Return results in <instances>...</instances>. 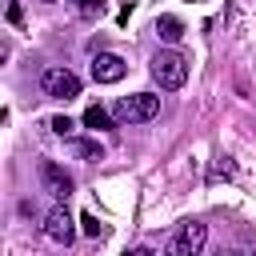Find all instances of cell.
<instances>
[{"mask_svg": "<svg viewBox=\"0 0 256 256\" xmlns=\"http://www.w3.org/2000/svg\"><path fill=\"white\" fill-rule=\"evenodd\" d=\"M152 80L160 84V88H184V80H188V60L180 56V52H156L152 56Z\"/></svg>", "mask_w": 256, "mask_h": 256, "instance_id": "6da1fadb", "label": "cell"}, {"mask_svg": "<svg viewBox=\"0 0 256 256\" xmlns=\"http://www.w3.org/2000/svg\"><path fill=\"white\" fill-rule=\"evenodd\" d=\"M156 112H160V96H152V92L120 96V100H116V108H112V116H116L120 124H144V120H152Z\"/></svg>", "mask_w": 256, "mask_h": 256, "instance_id": "7a4b0ae2", "label": "cell"}, {"mask_svg": "<svg viewBox=\"0 0 256 256\" xmlns=\"http://www.w3.org/2000/svg\"><path fill=\"white\" fill-rule=\"evenodd\" d=\"M40 88H44V96H52V100H72V96H80V76H76L72 68H44Z\"/></svg>", "mask_w": 256, "mask_h": 256, "instance_id": "3957f363", "label": "cell"}, {"mask_svg": "<svg viewBox=\"0 0 256 256\" xmlns=\"http://www.w3.org/2000/svg\"><path fill=\"white\" fill-rule=\"evenodd\" d=\"M40 184H44V192H52L56 200H68V196H72V176H68L56 160H40Z\"/></svg>", "mask_w": 256, "mask_h": 256, "instance_id": "277c9868", "label": "cell"}, {"mask_svg": "<svg viewBox=\"0 0 256 256\" xmlns=\"http://www.w3.org/2000/svg\"><path fill=\"white\" fill-rule=\"evenodd\" d=\"M204 240H208V228L196 224V220H188V224H180V232L172 240V256H196L204 248Z\"/></svg>", "mask_w": 256, "mask_h": 256, "instance_id": "5b68a950", "label": "cell"}, {"mask_svg": "<svg viewBox=\"0 0 256 256\" xmlns=\"http://www.w3.org/2000/svg\"><path fill=\"white\" fill-rule=\"evenodd\" d=\"M124 72H128V64H124L116 52H96V56H92V80H96V84H116Z\"/></svg>", "mask_w": 256, "mask_h": 256, "instance_id": "8992f818", "label": "cell"}, {"mask_svg": "<svg viewBox=\"0 0 256 256\" xmlns=\"http://www.w3.org/2000/svg\"><path fill=\"white\" fill-rule=\"evenodd\" d=\"M44 236H48V240H56V244H72V236H76L72 216H68L64 208H52V212H48V220H44Z\"/></svg>", "mask_w": 256, "mask_h": 256, "instance_id": "52a82bcc", "label": "cell"}, {"mask_svg": "<svg viewBox=\"0 0 256 256\" xmlns=\"http://www.w3.org/2000/svg\"><path fill=\"white\" fill-rule=\"evenodd\" d=\"M156 36L168 40V44H176V40L184 36V24H180L176 16H160V20H156Z\"/></svg>", "mask_w": 256, "mask_h": 256, "instance_id": "ba28073f", "label": "cell"}, {"mask_svg": "<svg viewBox=\"0 0 256 256\" xmlns=\"http://www.w3.org/2000/svg\"><path fill=\"white\" fill-rule=\"evenodd\" d=\"M72 152L84 156V160H100V156H104V148H100L96 140H72Z\"/></svg>", "mask_w": 256, "mask_h": 256, "instance_id": "9c48e42d", "label": "cell"}, {"mask_svg": "<svg viewBox=\"0 0 256 256\" xmlns=\"http://www.w3.org/2000/svg\"><path fill=\"white\" fill-rule=\"evenodd\" d=\"M84 124H88V128H108V112H104L100 104H92V108L84 112Z\"/></svg>", "mask_w": 256, "mask_h": 256, "instance_id": "30bf717a", "label": "cell"}, {"mask_svg": "<svg viewBox=\"0 0 256 256\" xmlns=\"http://www.w3.org/2000/svg\"><path fill=\"white\" fill-rule=\"evenodd\" d=\"M52 132H56V136H68V132H72V120H68V116H56V120H52Z\"/></svg>", "mask_w": 256, "mask_h": 256, "instance_id": "8fae6325", "label": "cell"}, {"mask_svg": "<svg viewBox=\"0 0 256 256\" xmlns=\"http://www.w3.org/2000/svg\"><path fill=\"white\" fill-rule=\"evenodd\" d=\"M80 224H84V232H88V236H100V224H96V216H80Z\"/></svg>", "mask_w": 256, "mask_h": 256, "instance_id": "7c38bea8", "label": "cell"}, {"mask_svg": "<svg viewBox=\"0 0 256 256\" xmlns=\"http://www.w3.org/2000/svg\"><path fill=\"white\" fill-rule=\"evenodd\" d=\"M76 4H80V12H84V16H92V12H100V0H76Z\"/></svg>", "mask_w": 256, "mask_h": 256, "instance_id": "4fadbf2b", "label": "cell"}]
</instances>
